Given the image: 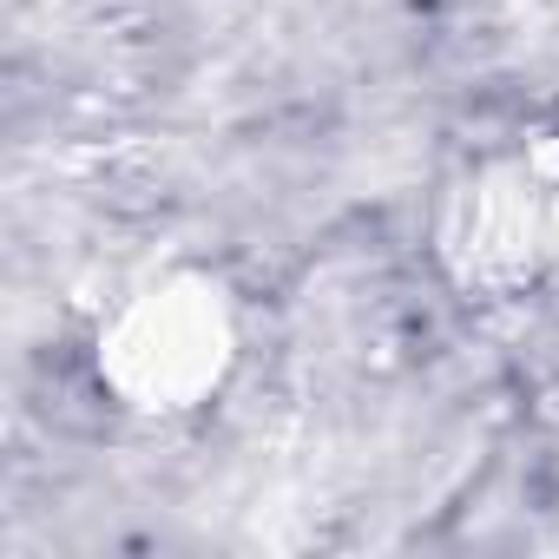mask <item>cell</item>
<instances>
[{"mask_svg":"<svg viewBox=\"0 0 559 559\" xmlns=\"http://www.w3.org/2000/svg\"><path fill=\"white\" fill-rule=\"evenodd\" d=\"M435 257L467 297H526L559 284V132L480 152L435 211Z\"/></svg>","mask_w":559,"mask_h":559,"instance_id":"6da1fadb","label":"cell"},{"mask_svg":"<svg viewBox=\"0 0 559 559\" xmlns=\"http://www.w3.org/2000/svg\"><path fill=\"white\" fill-rule=\"evenodd\" d=\"M99 389L152 421L204 408L237 369V310L217 276L158 270L112 304L93 343Z\"/></svg>","mask_w":559,"mask_h":559,"instance_id":"7a4b0ae2","label":"cell"}]
</instances>
